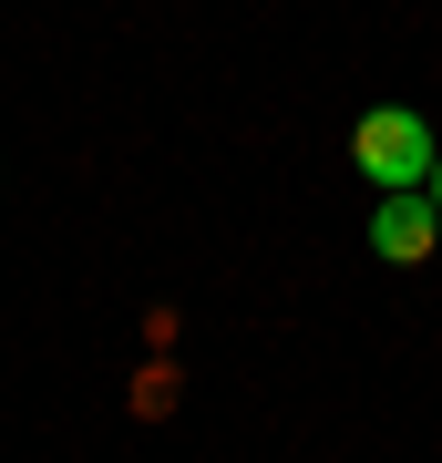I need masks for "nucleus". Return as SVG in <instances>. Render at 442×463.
<instances>
[{
	"label": "nucleus",
	"mask_w": 442,
	"mask_h": 463,
	"mask_svg": "<svg viewBox=\"0 0 442 463\" xmlns=\"http://www.w3.org/2000/svg\"><path fill=\"white\" fill-rule=\"evenodd\" d=\"M350 155H361V175L381 196H422L432 165H442V134L411 114V103H371V114L350 124Z\"/></svg>",
	"instance_id": "f257e3e1"
},
{
	"label": "nucleus",
	"mask_w": 442,
	"mask_h": 463,
	"mask_svg": "<svg viewBox=\"0 0 442 463\" xmlns=\"http://www.w3.org/2000/svg\"><path fill=\"white\" fill-rule=\"evenodd\" d=\"M432 248H442V206H432V196H381V216H371V258L422 268Z\"/></svg>",
	"instance_id": "f03ea898"
},
{
	"label": "nucleus",
	"mask_w": 442,
	"mask_h": 463,
	"mask_svg": "<svg viewBox=\"0 0 442 463\" xmlns=\"http://www.w3.org/2000/svg\"><path fill=\"white\" fill-rule=\"evenodd\" d=\"M422 196H432V206H442V165H432V185H422Z\"/></svg>",
	"instance_id": "7ed1b4c3"
}]
</instances>
